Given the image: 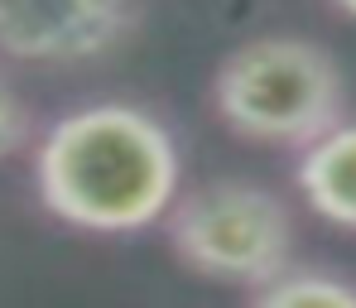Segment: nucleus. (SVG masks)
Listing matches in <instances>:
<instances>
[{"mask_svg":"<svg viewBox=\"0 0 356 308\" xmlns=\"http://www.w3.org/2000/svg\"><path fill=\"white\" fill-rule=\"evenodd\" d=\"M265 308H356V284L323 265H284L260 289H250Z\"/></svg>","mask_w":356,"mask_h":308,"instance_id":"obj_6","label":"nucleus"},{"mask_svg":"<svg viewBox=\"0 0 356 308\" xmlns=\"http://www.w3.org/2000/svg\"><path fill=\"white\" fill-rule=\"evenodd\" d=\"M174 255L202 279L260 289L294 260V217L255 179H207L164 212Z\"/></svg>","mask_w":356,"mask_h":308,"instance_id":"obj_3","label":"nucleus"},{"mask_svg":"<svg viewBox=\"0 0 356 308\" xmlns=\"http://www.w3.org/2000/svg\"><path fill=\"white\" fill-rule=\"evenodd\" d=\"M135 29V0H0V54L77 67L116 54Z\"/></svg>","mask_w":356,"mask_h":308,"instance_id":"obj_4","label":"nucleus"},{"mask_svg":"<svg viewBox=\"0 0 356 308\" xmlns=\"http://www.w3.org/2000/svg\"><path fill=\"white\" fill-rule=\"evenodd\" d=\"M332 5H337L342 15H352V19H356V0H332Z\"/></svg>","mask_w":356,"mask_h":308,"instance_id":"obj_8","label":"nucleus"},{"mask_svg":"<svg viewBox=\"0 0 356 308\" xmlns=\"http://www.w3.org/2000/svg\"><path fill=\"white\" fill-rule=\"evenodd\" d=\"M212 106L241 140L303 149L342 121L347 82L323 44L303 34H260L217 63Z\"/></svg>","mask_w":356,"mask_h":308,"instance_id":"obj_2","label":"nucleus"},{"mask_svg":"<svg viewBox=\"0 0 356 308\" xmlns=\"http://www.w3.org/2000/svg\"><path fill=\"white\" fill-rule=\"evenodd\" d=\"M294 184L323 222L356 232V121L327 125L303 145Z\"/></svg>","mask_w":356,"mask_h":308,"instance_id":"obj_5","label":"nucleus"},{"mask_svg":"<svg viewBox=\"0 0 356 308\" xmlns=\"http://www.w3.org/2000/svg\"><path fill=\"white\" fill-rule=\"evenodd\" d=\"M183 184L174 130L135 102L63 111L34 145L39 202L72 232L135 236L164 222Z\"/></svg>","mask_w":356,"mask_h":308,"instance_id":"obj_1","label":"nucleus"},{"mask_svg":"<svg viewBox=\"0 0 356 308\" xmlns=\"http://www.w3.org/2000/svg\"><path fill=\"white\" fill-rule=\"evenodd\" d=\"M24 140H29V111H24V102L0 82V159H10L15 149H24Z\"/></svg>","mask_w":356,"mask_h":308,"instance_id":"obj_7","label":"nucleus"}]
</instances>
